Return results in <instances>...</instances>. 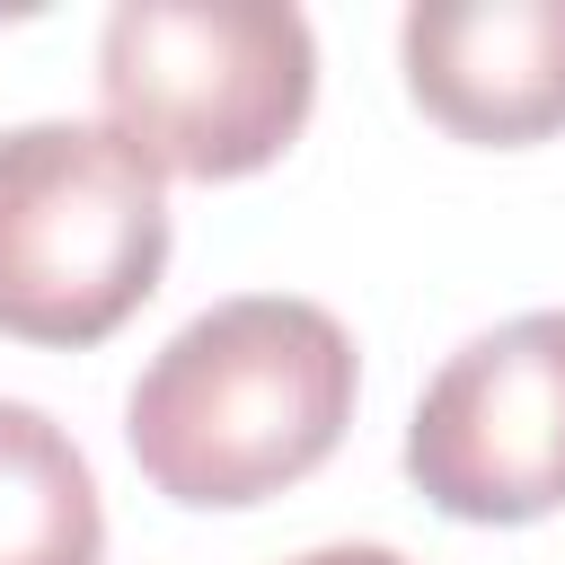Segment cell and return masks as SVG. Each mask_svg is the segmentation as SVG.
Wrapping results in <instances>:
<instances>
[{
	"label": "cell",
	"instance_id": "1",
	"mask_svg": "<svg viewBox=\"0 0 565 565\" xmlns=\"http://www.w3.org/2000/svg\"><path fill=\"white\" fill-rule=\"evenodd\" d=\"M353 335L291 291H238L185 318L124 397L141 477L185 512H247L318 477L353 424Z\"/></svg>",
	"mask_w": 565,
	"mask_h": 565
},
{
	"label": "cell",
	"instance_id": "2",
	"mask_svg": "<svg viewBox=\"0 0 565 565\" xmlns=\"http://www.w3.org/2000/svg\"><path fill=\"white\" fill-rule=\"evenodd\" d=\"M106 132L159 177H256L318 106L309 18L282 0H124L97 35Z\"/></svg>",
	"mask_w": 565,
	"mask_h": 565
},
{
	"label": "cell",
	"instance_id": "3",
	"mask_svg": "<svg viewBox=\"0 0 565 565\" xmlns=\"http://www.w3.org/2000/svg\"><path fill=\"white\" fill-rule=\"evenodd\" d=\"M168 274V185L106 124L0 132V335L106 344Z\"/></svg>",
	"mask_w": 565,
	"mask_h": 565
},
{
	"label": "cell",
	"instance_id": "4",
	"mask_svg": "<svg viewBox=\"0 0 565 565\" xmlns=\"http://www.w3.org/2000/svg\"><path fill=\"white\" fill-rule=\"evenodd\" d=\"M406 477L477 530H521L565 503V309L503 318L424 380Z\"/></svg>",
	"mask_w": 565,
	"mask_h": 565
},
{
	"label": "cell",
	"instance_id": "5",
	"mask_svg": "<svg viewBox=\"0 0 565 565\" xmlns=\"http://www.w3.org/2000/svg\"><path fill=\"white\" fill-rule=\"evenodd\" d=\"M406 97L486 150L565 132V0H424L397 26Z\"/></svg>",
	"mask_w": 565,
	"mask_h": 565
},
{
	"label": "cell",
	"instance_id": "6",
	"mask_svg": "<svg viewBox=\"0 0 565 565\" xmlns=\"http://www.w3.org/2000/svg\"><path fill=\"white\" fill-rule=\"evenodd\" d=\"M0 565H106L97 477L26 397H0Z\"/></svg>",
	"mask_w": 565,
	"mask_h": 565
},
{
	"label": "cell",
	"instance_id": "7",
	"mask_svg": "<svg viewBox=\"0 0 565 565\" xmlns=\"http://www.w3.org/2000/svg\"><path fill=\"white\" fill-rule=\"evenodd\" d=\"M291 565H406L397 547H371V539H344V547H309V556H291Z\"/></svg>",
	"mask_w": 565,
	"mask_h": 565
}]
</instances>
